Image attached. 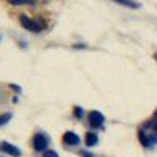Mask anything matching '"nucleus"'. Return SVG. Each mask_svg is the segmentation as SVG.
Instances as JSON below:
<instances>
[{"mask_svg": "<svg viewBox=\"0 0 157 157\" xmlns=\"http://www.w3.org/2000/svg\"><path fill=\"white\" fill-rule=\"evenodd\" d=\"M104 121H105V116H104L101 112H98V110L88 112V123H90L91 127L101 129V127L104 126Z\"/></svg>", "mask_w": 157, "mask_h": 157, "instance_id": "obj_1", "label": "nucleus"}, {"mask_svg": "<svg viewBox=\"0 0 157 157\" xmlns=\"http://www.w3.org/2000/svg\"><path fill=\"white\" fill-rule=\"evenodd\" d=\"M47 145H49V138L44 135V134H35L33 135V148H35V151H38V152H46L47 149Z\"/></svg>", "mask_w": 157, "mask_h": 157, "instance_id": "obj_2", "label": "nucleus"}, {"mask_svg": "<svg viewBox=\"0 0 157 157\" xmlns=\"http://www.w3.org/2000/svg\"><path fill=\"white\" fill-rule=\"evenodd\" d=\"M0 151L11 155V157H21L22 155V151L16 145L10 143V141H0Z\"/></svg>", "mask_w": 157, "mask_h": 157, "instance_id": "obj_3", "label": "nucleus"}, {"mask_svg": "<svg viewBox=\"0 0 157 157\" xmlns=\"http://www.w3.org/2000/svg\"><path fill=\"white\" fill-rule=\"evenodd\" d=\"M61 140H63V145H66V146H77L78 143H80V137H78L75 132H72V130L64 132Z\"/></svg>", "mask_w": 157, "mask_h": 157, "instance_id": "obj_4", "label": "nucleus"}, {"mask_svg": "<svg viewBox=\"0 0 157 157\" xmlns=\"http://www.w3.org/2000/svg\"><path fill=\"white\" fill-rule=\"evenodd\" d=\"M98 141H99V137H98L96 132H86V135H85V145H86L88 148L96 146Z\"/></svg>", "mask_w": 157, "mask_h": 157, "instance_id": "obj_5", "label": "nucleus"}, {"mask_svg": "<svg viewBox=\"0 0 157 157\" xmlns=\"http://www.w3.org/2000/svg\"><path fill=\"white\" fill-rule=\"evenodd\" d=\"M116 3H118V5H124V6H127V8H134V10H137V8L141 6L140 2H129V0H116Z\"/></svg>", "mask_w": 157, "mask_h": 157, "instance_id": "obj_6", "label": "nucleus"}, {"mask_svg": "<svg viewBox=\"0 0 157 157\" xmlns=\"http://www.w3.org/2000/svg\"><path fill=\"white\" fill-rule=\"evenodd\" d=\"M19 21H21V24H22V27H24V29L30 30V25H32V19H30L29 16H25V14H21V16H19Z\"/></svg>", "mask_w": 157, "mask_h": 157, "instance_id": "obj_7", "label": "nucleus"}, {"mask_svg": "<svg viewBox=\"0 0 157 157\" xmlns=\"http://www.w3.org/2000/svg\"><path fill=\"white\" fill-rule=\"evenodd\" d=\"M13 118V115L11 113H3V115H0V126H3V124H6L10 120Z\"/></svg>", "mask_w": 157, "mask_h": 157, "instance_id": "obj_8", "label": "nucleus"}, {"mask_svg": "<svg viewBox=\"0 0 157 157\" xmlns=\"http://www.w3.org/2000/svg\"><path fill=\"white\" fill-rule=\"evenodd\" d=\"M11 5H32L35 2H32V0H10Z\"/></svg>", "mask_w": 157, "mask_h": 157, "instance_id": "obj_9", "label": "nucleus"}, {"mask_svg": "<svg viewBox=\"0 0 157 157\" xmlns=\"http://www.w3.org/2000/svg\"><path fill=\"white\" fill-rule=\"evenodd\" d=\"M74 116L78 118V120H82V116H83V109L78 107V105H75V107H74Z\"/></svg>", "mask_w": 157, "mask_h": 157, "instance_id": "obj_10", "label": "nucleus"}, {"mask_svg": "<svg viewBox=\"0 0 157 157\" xmlns=\"http://www.w3.org/2000/svg\"><path fill=\"white\" fill-rule=\"evenodd\" d=\"M43 157H60V155H58V152L54 151V149H47L46 152H43Z\"/></svg>", "mask_w": 157, "mask_h": 157, "instance_id": "obj_11", "label": "nucleus"}, {"mask_svg": "<svg viewBox=\"0 0 157 157\" xmlns=\"http://www.w3.org/2000/svg\"><path fill=\"white\" fill-rule=\"evenodd\" d=\"M80 155H82V157H94L93 154L88 152V151H82V152H80Z\"/></svg>", "mask_w": 157, "mask_h": 157, "instance_id": "obj_12", "label": "nucleus"}, {"mask_svg": "<svg viewBox=\"0 0 157 157\" xmlns=\"http://www.w3.org/2000/svg\"><path fill=\"white\" fill-rule=\"evenodd\" d=\"M13 90H14V91H17V93H21V86H17V85H10Z\"/></svg>", "mask_w": 157, "mask_h": 157, "instance_id": "obj_13", "label": "nucleus"}, {"mask_svg": "<svg viewBox=\"0 0 157 157\" xmlns=\"http://www.w3.org/2000/svg\"><path fill=\"white\" fill-rule=\"evenodd\" d=\"M152 121H155V123H157V110L154 112V118H152Z\"/></svg>", "mask_w": 157, "mask_h": 157, "instance_id": "obj_14", "label": "nucleus"}, {"mask_svg": "<svg viewBox=\"0 0 157 157\" xmlns=\"http://www.w3.org/2000/svg\"><path fill=\"white\" fill-rule=\"evenodd\" d=\"M154 60L157 61V52H155V54H154Z\"/></svg>", "mask_w": 157, "mask_h": 157, "instance_id": "obj_15", "label": "nucleus"}]
</instances>
